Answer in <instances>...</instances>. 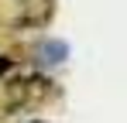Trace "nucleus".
I'll list each match as a JSON object with an SVG mask.
<instances>
[{
	"instance_id": "obj_1",
	"label": "nucleus",
	"mask_w": 127,
	"mask_h": 123,
	"mask_svg": "<svg viewBox=\"0 0 127 123\" xmlns=\"http://www.w3.org/2000/svg\"><path fill=\"white\" fill-rule=\"evenodd\" d=\"M7 68H10V62H7V58H0V72H7Z\"/></svg>"
}]
</instances>
